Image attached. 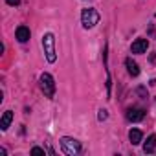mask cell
<instances>
[{
    "instance_id": "obj_1",
    "label": "cell",
    "mask_w": 156,
    "mask_h": 156,
    "mask_svg": "<svg viewBox=\"0 0 156 156\" xmlns=\"http://www.w3.org/2000/svg\"><path fill=\"white\" fill-rule=\"evenodd\" d=\"M42 48H44L48 62H55L57 61V51H55V37H53V33H44L42 35Z\"/></svg>"
},
{
    "instance_id": "obj_2",
    "label": "cell",
    "mask_w": 156,
    "mask_h": 156,
    "mask_svg": "<svg viewBox=\"0 0 156 156\" xmlns=\"http://www.w3.org/2000/svg\"><path fill=\"white\" fill-rule=\"evenodd\" d=\"M61 151L66 154V156H75L81 152V143L73 140V138H61Z\"/></svg>"
},
{
    "instance_id": "obj_3",
    "label": "cell",
    "mask_w": 156,
    "mask_h": 156,
    "mask_svg": "<svg viewBox=\"0 0 156 156\" xmlns=\"http://www.w3.org/2000/svg\"><path fill=\"white\" fill-rule=\"evenodd\" d=\"M39 87H41V90L44 92L46 98H53V96H55V81H53V77H51L50 73H42V75H41Z\"/></svg>"
},
{
    "instance_id": "obj_4",
    "label": "cell",
    "mask_w": 156,
    "mask_h": 156,
    "mask_svg": "<svg viewBox=\"0 0 156 156\" xmlns=\"http://www.w3.org/2000/svg\"><path fill=\"white\" fill-rule=\"evenodd\" d=\"M99 13L96 11V9H83V13H81V24H83V28L85 30H90V28H94L98 22H99Z\"/></svg>"
},
{
    "instance_id": "obj_5",
    "label": "cell",
    "mask_w": 156,
    "mask_h": 156,
    "mask_svg": "<svg viewBox=\"0 0 156 156\" xmlns=\"http://www.w3.org/2000/svg\"><path fill=\"white\" fill-rule=\"evenodd\" d=\"M125 116H127V119H129V121L136 123V121H141V119H143L145 110H143V108H138V107H130V108H127Z\"/></svg>"
},
{
    "instance_id": "obj_6",
    "label": "cell",
    "mask_w": 156,
    "mask_h": 156,
    "mask_svg": "<svg viewBox=\"0 0 156 156\" xmlns=\"http://www.w3.org/2000/svg\"><path fill=\"white\" fill-rule=\"evenodd\" d=\"M147 48H149V41L147 39H136L132 42V46H130V51L132 53H145Z\"/></svg>"
},
{
    "instance_id": "obj_7",
    "label": "cell",
    "mask_w": 156,
    "mask_h": 156,
    "mask_svg": "<svg viewBox=\"0 0 156 156\" xmlns=\"http://www.w3.org/2000/svg\"><path fill=\"white\" fill-rule=\"evenodd\" d=\"M15 37H17L19 42H28L30 37H31V31H30V28H26V26H19L17 31H15Z\"/></svg>"
},
{
    "instance_id": "obj_8",
    "label": "cell",
    "mask_w": 156,
    "mask_h": 156,
    "mask_svg": "<svg viewBox=\"0 0 156 156\" xmlns=\"http://www.w3.org/2000/svg\"><path fill=\"white\" fill-rule=\"evenodd\" d=\"M125 66H127V72L132 75V77H136V75H140V66H138V62L136 61H132L130 57L125 61Z\"/></svg>"
},
{
    "instance_id": "obj_9",
    "label": "cell",
    "mask_w": 156,
    "mask_h": 156,
    "mask_svg": "<svg viewBox=\"0 0 156 156\" xmlns=\"http://www.w3.org/2000/svg\"><path fill=\"white\" fill-rule=\"evenodd\" d=\"M154 149H156V136L152 134V136H149V138H147V141L143 143V152L152 154V152H154Z\"/></svg>"
},
{
    "instance_id": "obj_10",
    "label": "cell",
    "mask_w": 156,
    "mask_h": 156,
    "mask_svg": "<svg viewBox=\"0 0 156 156\" xmlns=\"http://www.w3.org/2000/svg\"><path fill=\"white\" fill-rule=\"evenodd\" d=\"M11 119H13V112H11V110H6L4 116H2V119H0V129H2V130H8V127L11 125Z\"/></svg>"
},
{
    "instance_id": "obj_11",
    "label": "cell",
    "mask_w": 156,
    "mask_h": 156,
    "mask_svg": "<svg viewBox=\"0 0 156 156\" xmlns=\"http://www.w3.org/2000/svg\"><path fill=\"white\" fill-rule=\"evenodd\" d=\"M141 138H143L141 130H138V129H130V132H129V140H130L132 145H138V143L141 141Z\"/></svg>"
},
{
    "instance_id": "obj_12",
    "label": "cell",
    "mask_w": 156,
    "mask_h": 156,
    "mask_svg": "<svg viewBox=\"0 0 156 156\" xmlns=\"http://www.w3.org/2000/svg\"><path fill=\"white\" fill-rule=\"evenodd\" d=\"M31 154H35V156H46L44 149H41V147H33L31 149Z\"/></svg>"
},
{
    "instance_id": "obj_13",
    "label": "cell",
    "mask_w": 156,
    "mask_h": 156,
    "mask_svg": "<svg viewBox=\"0 0 156 156\" xmlns=\"http://www.w3.org/2000/svg\"><path fill=\"white\" fill-rule=\"evenodd\" d=\"M107 116H108V114H107V110H105V108H101V110L98 112V119H99V121H103V119H107Z\"/></svg>"
},
{
    "instance_id": "obj_14",
    "label": "cell",
    "mask_w": 156,
    "mask_h": 156,
    "mask_svg": "<svg viewBox=\"0 0 156 156\" xmlns=\"http://www.w3.org/2000/svg\"><path fill=\"white\" fill-rule=\"evenodd\" d=\"M6 2H8L9 6H19V4H20V0H6Z\"/></svg>"
},
{
    "instance_id": "obj_15",
    "label": "cell",
    "mask_w": 156,
    "mask_h": 156,
    "mask_svg": "<svg viewBox=\"0 0 156 156\" xmlns=\"http://www.w3.org/2000/svg\"><path fill=\"white\" fill-rule=\"evenodd\" d=\"M151 62L156 64V53H151Z\"/></svg>"
}]
</instances>
